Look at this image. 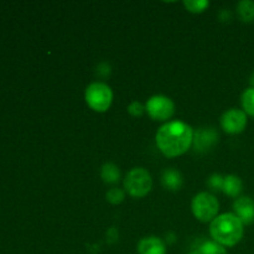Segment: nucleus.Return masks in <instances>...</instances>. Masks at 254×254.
Segmentation results:
<instances>
[{"instance_id": "1", "label": "nucleus", "mask_w": 254, "mask_h": 254, "mask_svg": "<svg viewBox=\"0 0 254 254\" xmlns=\"http://www.w3.org/2000/svg\"><path fill=\"white\" fill-rule=\"evenodd\" d=\"M193 133L192 127L185 122L169 121L156 131V146L166 158H178L190 150Z\"/></svg>"}, {"instance_id": "2", "label": "nucleus", "mask_w": 254, "mask_h": 254, "mask_svg": "<svg viewBox=\"0 0 254 254\" xmlns=\"http://www.w3.org/2000/svg\"><path fill=\"white\" fill-rule=\"evenodd\" d=\"M210 235L212 241L225 248L235 247L245 236V225L233 212H226L210 223Z\"/></svg>"}, {"instance_id": "3", "label": "nucleus", "mask_w": 254, "mask_h": 254, "mask_svg": "<svg viewBox=\"0 0 254 254\" xmlns=\"http://www.w3.org/2000/svg\"><path fill=\"white\" fill-rule=\"evenodd\" d=\"M124 190L134 198H143L153 189V178L146 169L133 168L128 171L123 181Z\"/></svg>"}, {"instance_id": "4", "label": "nucleus", "mask_w": 254, "mask_h": 254, "mask_svg": "<svg viewBox=\"0 0 254 254\" xmlns=\"http://www.w3.org/2000/svg\"><path fill=\"white\" fill-rule=\"evenodd\" d=\"M84 101L92 111L104 113L113 103V91L104 82H93L84 91Z\"/></svg>"}, {"instance_id": "5", "label": "nucleus", "mask_w": 254, "mask_h": 254, "mask_svg": "<svg viewBox=\"0 0 254 254\" xmlns=\"http://www.w3.org/2000/svg\"><path fill=\"white\" fill-rule=\"evenodd\" d=\"M191 210L196 220L203 223H211L218 216L220 202L212 193L200 192L192 198Z\"/></svg>"}, {"instance_id": "6", "label": "nucleus", "mask_w": 254, "mask_h": 254, "mask_svg": "<svg viewBox=\"0 0 254 254\" xmlns=\"http://www.w3.org/2000/svg\"><path fill=\"white\" fill-rule=\"evenodd\" d=\"M145 112L154 121L168 123L175 113V103L169 97L156 94L148 99L145 103Z\"/></svg>"}, {"instance_id": "7", "label": "nucleus", "mask_w": 254, "mask_h": 254, "mask_svg": "<svg viewBox=\"0 0 254 254\" xmlns=\"http://www.w3.org/2000/svg\"><path fill=\"white\" fill-rule=\"evenodd\" d=\"M220 123L223 131L231 135H237V134L243 133L247 128L248 116L242 109L231 108L223 112Z\"/></svg>"}, {"instance_id": "8", "label": "nucleus", "mask_w": 254, "mask_h": 254, "mask_svg": "<svg viewBox=\"0 0 254 254\" xmlns=\"http://www.w3.org/2000/svg\"><path fill=\"white\" fill-rule=\"evenodd\" d=\"M218 141V133L213 128H201L193 133L192 146L198 153L210 151Z\"/></svg>"}, {"instance_id": "9", "label": "nucleus", "mask_w": 254, "mask_h": 254, "mask_svg": "<svg viewBox=\"0 0 254 254\" xmlns=\"http://www.w3.org/2000/svg\"><path fill=\"white\" fill-rule=\"evenodd\" d=\"M233 213L245 226L254 223V200L250 196H240L233 202Z\"/></svg>"}, {"instance_id": "10", "label": "nucleus", "mask_w": 254, "mask_h": 254, "mask_svg": "<svg viewBox=\"0 0 254 254\" xmlns=\"http://www.w3.org/2000/svg\"><path fill=\"white\" fill-rule=\"evenodd\" d=\"M136 250L139 254H166V245L161 238L149 236L139 241Z\"/></svg>"}, {"instance_id": "11", "label": "nucleus", "mask_w": 254, "mask_h": 254, "mask_svg": "<svg viewBox=\"0 0 254 254\" xmlns=\"http://www.w3.org/2000/svg\"><path fill=\"white\" fill-rule=\"evenodd\" d=\"M161 184L166 190L170 191H179L183 188L184 179L183 175L179 170L173 168L165 169L161 174Z\"/></svg>"}, {"instance_id": "12", "label": "nucleus", "mask_w": 254, "mask_h": 254, "mask_svg": "<svg viewBox=\"0 0 254 254\" xmlns=\"http://www.w3.org/2000/svg\"><path fill=\"white\" fill-rule=\"evenodd\" d=\"M243 191V181L240 176L233 175V174H230V175L225 176V181H223V188L222 192L225 193L226 196H230V197L238 198L241 196Z\"/></svg>"}, {"instance_id": "13", "label": "nucleus", "mask_w": 254, "mask_h": 254, "mask_svg": "<svg viewBox=\"0 0 254 254\" xmlns=\"http://www.w3.org/2000/svg\"><path fill=\"white\" fill-rule=\"evenodd\" d=\"M101 178L106 184H117L121 180V170L113 163H106L101 169Z\"/></svg>"}, {"instance_id": "14", "label": "nucleus", "mask_w": 254, "mask_h": 254, "mask_svg": "<svg viewBox=\"0 0 254 254\" xmlns=\"http://www.w3.org/2000/svg\"><path fill=\"white\" fill-rule=\"evenodd\" d=\"M237 14L243 22L254 21V1L253 0H241L237 4Z\"/></svg>"}, {"instance_id": "15", "label": "nucleus", "mask_w": 254, "mask_h": 254, "mask_svg": "<svg viewBox=\"0 0 254 254\" xmlns=\"http://www.w3.org/2000/svg\"><path fill=\"white\" fill-rule=\"evenodd\" d=\"M241 104H242V111L247 114L248 117L254 118V88L248 87L245 89L241 96Z\"/></svg>"}, {"instance_id": "16", "label": "nucleus", "mask_w": 254, "mask_h": 254, "mask_svg": "<svg viewBox=\"0 0 254 254\" xmlns=\"http://www.w3.org/2000/svg\"><path fill=\"white\" fill-rule=\"evenodd\" d=\"M198 254H227V250L215 241H206L197 247Z\"/></svg>"}, {"instance_id": "17", "label": "nucleus", "mask_w": 254, "mask_h": 254, "mask_svg": "<svg viewBox=\"0 0 254 254\" xmlns=\"http://www.w3.org/2000/svg\"><path fill=\"white\" fill-rule=\"evenodd\" d=\"M184 6L192 14H201L210 6V1L207 0H185Z\"/></svg>"}, {"instance_id": "18", "label": "nucleus", "mask_w": 254, "mask_h": 254, "mask_svg": "<svg viewBox=\"0 0 254 254\" xmlns=\"http://www.w3.org/2000/svg\"><path fill=\"white\" fill-rule=\"evenodd\" d=\"M106 197L107 201L109 203H112V205H119L126 198V191L119 188H113L111 190H108V192L106 193Z\"/></svg>"}, {"instance_id": "19", "label": "nucleus", "mask_w": 254, "mask_h": 254, "mask_svg": "<svg viewBox=\"0 0 254 254\" xmlns=\"http://www.w3.org/2000/svg\"><path fill=\"white\" fill-rule=\"evenodd\" d=\"M223 181H225V176L220 175V174H213L210 176L207 180V185L210 186L211 190L213 191H222Z\"/></svg>"}, {"instance_id": "20", "label": "nucleus", "mask_w": 254, "mask_h": 254, "mask_svg": "<svg viewBox=\"0 0 254 254\" xmlns=\"http://www.w3.org/2000/svg\"><path fill=\"white\" fill-rule=\"evenodd\" d=\"M127 111H128V113L130 114V116L141 117L144 114V112H145V106H143L140 102L134 101L129 104L128 108H127Z\"/></svg>"}, {"instance_id": "21", "label": "nucleus", "mask_w": 254, "mask_h": 254, "mask_svg": "<svg viewBox=\"0 0 254 254\" xmlns=\"http://www.w3.org/2000/svg\"><path fill=\"white\" fill-rule=\"evenodd\" d=\"M250 87L251 88H254V71L252 72V74H251L250 77Z\"/></svg>"}]
</instances>
